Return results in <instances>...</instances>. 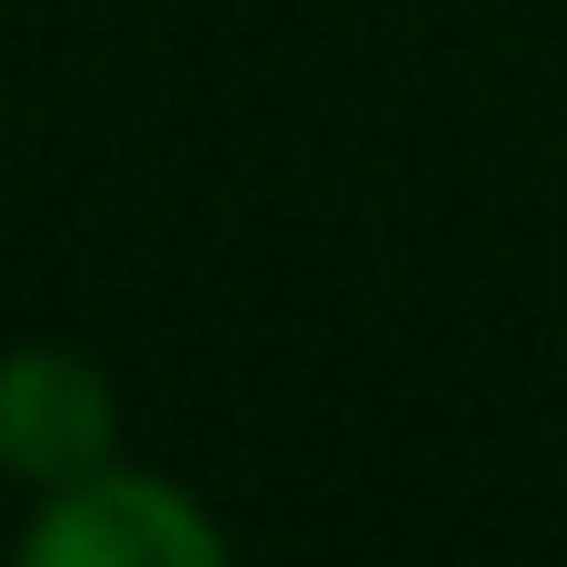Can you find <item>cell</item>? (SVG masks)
Segmentation results:
<instances>
[{"label":"cell","mask_w":567,"mask_h":567,"mask_svg":"<svg viewBox=\"0 0 567 567\" xmlns=\"http://www.w3.org/2000/svg\"><path fill=\"white\" fill-rule=\"evenodd\" d=\"M20 567H229V548L199 518V498H179L169 478L100 468L50 488V508L20 538Z\"/></svg>","instance_id":"1"},{"label":"cell","mask_w":567,"mask_h":567,"mask_svg":"<svg viewBox=\"0 0 567 567\" xmlns=\"http://www.w3.org/2000/svg\"><path fill=\"white\" fill-rule=\"evenodd\" d=\"M110 439H120V409L80 349H10L0 359V468L10 478H30V488L100 478Z\"/></svg>","instance_id":"2"}]
</instances>
